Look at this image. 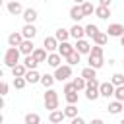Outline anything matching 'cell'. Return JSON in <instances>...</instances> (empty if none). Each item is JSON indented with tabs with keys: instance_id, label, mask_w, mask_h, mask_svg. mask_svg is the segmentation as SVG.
<instances>
[{
	"instance_id": "cell-24",
	"label": "cell",
	"mask_w": 124,
	"mask_h": 124,
	"mask_svg": "<svg viewBox=\"0 0 124 124\" xmlns=\"http://www.w3.org/2000/svg\"><path fill=\"white\" fill-rule=\"evenodd\" d=\"M122 110H124V105H122L120 101H116V99H114V101H110V103H108V112H110V114H120Z\"/></svg>"
},
{
	"instance_id": "cell-7",
	"label": "cell",
	"mask_w": 124,
	"mask_h": 124,
	"mask_svg": "<svg viewBox=\"0 0 124 124\" xmlns=\"http://www.w3.org/2000/svg\"><path fill=\"white\" fill-rule=\"evenodd\" d=\"M105 33H107L108 37H122V35H124V25H122V23H110Z\"/></svg>"
},
{
	"instance_id": "cell-5",
	"label": "cell",
	"mask_w": 124,
	"mask_h": 124,
	"mask_svg": "<svg viewBox=\"0 0 124 124\" xmlns=\"http://www.w3.org/2000/svg\"><path fill=\"white\" fill-rule=\"evenodd\" d=\"M72 78V66L70 64H62L58 68H54V79L56 81H68Z\"/></svg>"
},
{
	"instance_id": "cell-47",
	"label": "cell",
	"mask_w": 124,
	"mask_h": 124,
	"mask_svg": "<svg viewBox=\"0 0 124 124\" xmlns=\"http://www.w3.org/2000/svg\"><path fill=\"white\" fill-rule=\"evenodd\" d=\"M2 78H4V72H2V68H0V79H2Z\"/></svg>"
},
{
	"instance_id": "cell-31",
	"label": "cell",
	"mask_w": 124,
	"mask_h": 124,
	"mask_svg": "<svg viewBox=\"0 0 124 124\" xmlns=\"http://www.w3.org/2000/svg\"><path fill=\"white\" fill-rule=\"evenodd\" d=\"M79 6H81V10H83V16H85V17H87V16H93L95 6H93L89 0H85V2H83V4H79Z\"/></svg>"
},
{
	"instance_id": "cell-52",
	"label": "cell",
	"mask_w": 124,
	"mask_h": 124,
	"mask_svg": "<svg viewBox=\"0 0 124 124\" xmlns=\"http://www.w3.org/2000/svg\"><path fill=\"white\" fill-rule=\"evenodd\" d=\"M122 105H124V103H122Z\"/></svg>"
},
{
	"instance_id": "cell-2",
	"label": "cell",
	"mask_w": 124,
	"mask_h": 124,
	"mask_svg": "<svg viewBox=\"0 0 124 124\" xmlns=\"http://www.w3.org/2000/svg\"><path fill=\"white\" fill-rule=\"evenodd\" d=\"M45 108L50 112V110H56L58 108V103H60V99H58V91H54L52 87H48L46 89V93H45Z\"/></svg>"
},
{
	"instance_id": "cell-50",
	"label": "cell",
	"mask_w": 124,
	"mask_h": 124,
	"mask_svg": "<svg viewBox=\"0 0 124 124\" xmlns=\"http://www.w3.org/2000/svg\"><path fill=\"white\" fill-rule=\"evenodd\" d=\"M2 4H4V0H0V8H2Z\"/></svg>"
},
{
	"instance_id": "cell-45",
	"label": "cell",
	"mask_w": 124,
	"mask_h": 124,
	"mask_svg": "<svg viewBox=\"0 0 124 124\" xmlns=\"http://www.w3.org/2000/svg\"><path fill=\"white\" fill-rule=\"evenodd\" d=\"M118 39H120V45L124 46V35H122V37H118Z\"/></svg>"
},
{
	"instance_id": "cell-10",
	"label": "cell",
	"mask_w": 124,
	"mask_h": 124,
	"mask_svg": "<svg viewBox=\"0 0 124 124\" xmlns=\"http://www.w3.org/2000/svg\"><path fill=\"white\" fill-rule=\"evenodd\" d=\"M17 48H19V52H21L23 56H27V54H33V50H35L33 39H23V41H21V45H19Z\"/></svg>"
},
{
	"instance_id": "cell-15",
	"label": "cell",
	"mask_w": 124,
	"mask_h": 124,
	"mask_svg": "<svg viewBox=\"0 0 124 124\" xmlns=\"http://www.w3.org/2000/svg\"><path fill=\"white\" fill-rule=\"evenodd\" d=\"M62 56L58 54V52H48V56H46V64L50 66V68H58V66H62Z\"/></svg>"
},
{
	"instance_id": "cell-23",
	"label": "cell",
	"mask_w": 124,
	"mask_h": 124,
	"mask_svg": "<svg viewBox=\"0 0 124 124\" xmlns=\"http://www.w3.org/2000/svg\"><path fill=\"white\" fill-rule=\"evenodd\" d=\"M54 74H43L41 76V85L45 87V89H48V87H52L54 85Z\"/></svg>"
},
{
	"instance_id": "cell-53",
	"label": "cell",
	"mask_w": 124,
	"mask_h": 124,
	"mask_svg": "<svg viewBox=\"0 0 124 124\" xmlns=\"http://www.w3.org/2000/svg\"><path fill=\"white\" fill-rule=\"evenodd\" d=\"M41 124H43V122H41Z\"/></svg>"
},
{
	"instance_id": "cell-1",
	"label": "cell",
	"mask_w": 124,
	"mask_h": 124,
	"mask_svg": "<svg viewBox=\"0 0 124 124\" xmlns=\"http://www.w3.org/2000/svg\"><path fill=\"white\" fill-rule=\"evenodd\" d=\"M103 64H105V62H103V46L93 45V46H91V52L87 54V66L99 70V68H103Z\"/></svg>"
},
{
	"instance_id": "cell-35",
	"label": "cell",
	"mask_w": 124,
	"mask_h": 124,
	"mask_svg": "<svg viewBox=\"0 0 124 124\" xmlns=\"http://www.w3.org/2000/svg\"><path fill=\"white\" fill-rule=\"evenodd\" d=\"M99 31H101V29H99L95 23H89V25H85V35H87L89 39H93V37H95Z\"/></svg>"
},
{
	"instance_id": "cell-32",
	"label": "cell",
	"mask_w": 124,
	"mask_h": 124,
	"mask_svg": "<svg viewBox=\"0 0 124 124\" xmlns=\"http://www.w3.org/2000/svg\"><path fill=\"white\" fill-rule=\"evenodd\" d=\"M72 83H74V87H76L78 91H85V85H87V79L79 76V78H74V81H72Z\"/></svg>"
},
{
	"instance_id": "cell-8",
	"label": "cell",
	"mask_w": 124,
	"mask_h": 124,
	"mask_svg": "<svg viewBox=\"0 0 124 124\" xmlns=\"http://www.w3.org/2000/svg\"><path fill=\"white\" fill-rule=\"evenodd\" d=\"M6 8H8V12H10V16H21L23 14V6L17 2V0H10L8 4H6Z\"/></svg>"
},
{
	"instance_id": "cell-4",
	"label": "cell",
	"mask_w": 124,
	"mask_h": 124,
	"mask_svg": "<svg viewBox=\"0 0 124 124\" xmlns=\"http://www.w3.org/2000/svg\"><path fill=\"white\" fill-rule=\"evenodd\" d=\"M99 85H101V81H99L97 78L91 79V81H87V85H85V97H87L89 101H95V99L101 97V93H99Z\"/></svg>"
},
{
	"instance_id": "cell-18",
	"label": "cell",
	"mask_w": 124,
	"mask_h": 124,
	"mask_svg": "<svg viewBox=\"0 0 124 124\" xmlns=\"http://www.w3.org/2000/svg\"><path fill=\"white\" fill-rule=\"evenodd\" d=\"M21 41H23L21 31H14V33H10V35H8V45H10V46H19V45H21Z\"/></svg>"
},
{
	"instance_id": "cell-40",
	"label": "cell",
	"mask_w": 124,
	"mask_h": 124,
	"mask_svg": "<svg viewBox=\"0 0 124 124\" xmlns=\"http://www.w3.org/2000/svg\"><path fill=\"white\" fill-rule=\"evenodd\" d=\"M8 89H10V85L0 79V95H8Z\"/></svg>"
},
{
	"instance_id": "cell-11",
	"label": "cell",
	"mask_w": 124,
	"mask_h": 124,
	"mask_svg": "<svg viewBox=\"0 0 124 124\" xmlns=\"http://www.w3.org/2000/svg\"><path fill=\"white\" fill-rule=\"evenodd\" d=\"M21 17H23V21H25V23H35V21H37V17H39V14H37V10H35V8H25V10H23V14H21Z\"/></svg>"
},
{
	"instance_id": "cell-13",
	"label": "cell",
	"mask_w": 124,
	"mask_h": 124,
	"mask_svg": "<svg viewBox=\"0 0 124 124\" xmlns=\"http://www.w3.org/2000/svg\"><path fill=\"white\" fill-rule=\"evenodd\" d=\"M70 17H72L76 23H79V21L85 17V16H83V10H81V6H79V4H74V6L70 8Z\"/></svg>"
},
{
	"instance_id": "cell-37",
	"label": "cell",
	"mask_w": 124,
	"mask_h": 124,
	"mask_svg": "<svg viewBox=\"0 0 124 124\" xmlns=\"http://www.w3.org/2000/svg\"><path fill=\"white\" fill-rule=\"evenodd\" d=\"M110 83H112L114 87H118V85H124V74H120V72L112 74V78H110Z\"/></svg>"
},
{
	"instance_id": "cell-38",
	"label": "cell",
	"mask_w": 124,
	"mask_h": 124,
	"mask_svg": "<svg viewBox=\"0 0 124 124\" xmlns=\"http://www.w3.org/2000/svg\"><path fill=\"white\" fill-rule=\"evenodd\" d=\"M114 99H116V101H120V103H124V85L114 87Z\"/></svg>"
},
{
	"instance_id": "cell-25",
	"label": "cell",
	"mask_w": 124,
	"mask_h": 124,
	"mask_svg": "<svg viewBox=\"0 0 124 124\" xmlns=\"http://www.w3.org/2000/svg\"><path fill=\"white\" fill-rule=\"evenodd\" d=\"M107 41H108V35H107L105 31H99V33L93 37V45H99V46H105Z\"/></svg>"
},
{
	"instance_id": "cell-44",
	"label": "cell",
	"mask_w": 124,
	"mask_h": 124,
	"mask_svg": "<svg viewBox=\"0 0 124 124\" xmlns=\"http://www.w3.org/2000/svg\"><path fill=\"white\" fill-rule=\"evenodd\" d=\"M4 105H6L4 103V95H0V108H4Z\"/></svg>"
},
{
	"instance_id": "cell-14",
	"label": "cell",
	"mask_w": 124,
	"mask_h": 124,
	"mask_svg": "<svg viewBox=\"0 0 124 124\" xmlns=\"http://www.w3.org/2000/svg\"><path fill=\"white\" fill-rule=\"evenodd\" d=\"M74 48H76L79 54H89V52H91V45H89L85 39H78L76 45H74Z\"/></svg>"
},
{
	"instance_id": "cell-29",
	"label": "cell",
	"mask_w": 124,
	"mask_h": 124,
	"mask_svg": "<svg viewBox=\"0 0 124 124\" xmlns=\"http://www.w3.org/2000/svg\"><path fill=\"white\" fill-rule=\"evenodd\" d=\"M79 58H81V54H79L78 50H74V52H72V54H68L64 60H66V64H70V66H76V64L79 62Z\"/></svg>"
},
{
	"instance_id": "cell-33",
	"label": "cell",
	"mask_w": 124,
	"mask_h": 124,
	"mask_svg": "<svg viewBox=\"0 0 124 124\" xmlns=\"http://www.w3.org/2000/svg\"><path fill=\"white\" fill-rule=\"evenodd\" d=\"M64 116L70 118V120L76 118V116H78V107H76V105H68V107L64 108Z\"/></svg>"
},
{
	"instance_id": "cell-26",
	"label": "cell",
	"mask_w": 124,
	"mask_h": 124,
	"mask_svg": "<svg viewBox=\"0 0 124 124\" xmlns=\"http://www.w3.org/2000/svg\"><path fill=\"white\" fill-rule=\"evenodd\" d=\"M31 56H33V58H35V60L41 64V62H46V56H48V52H46L45 48H35Z\"/></svg>"
},
{
	"instance_id": "cell-48",
	"label": "cell",
	"mask_w": 124,
	"mask_h": 124,
	"mask_svg": "<svg viewBox=\"0 0 124 124\" xmlns=\"http://www.w3.org/2000/svg\"><path fill=\"white\" fill-rule=\"evenodd\" d=\"M2 122H4V116H2V112H0V124H2Z\"/></svg>"
},
{
	"instance_id": "cell-46",
	"label": "cell",
	"mask_w": 124,
	"mask_h": 124,
	"mask_svg": "<svg viewBox=\"0 0 124 124\" xmlns=\"http://www.w3.org/2000/svg\"><path fill=\"white\" fill-rule=\"evenodd\" d=\"M74 2H76V4H83L85 0H74Z\"/></svg>"
},
{
	"instance_id": "cell-51",
	"label": "cell",
	"mask_w": 124,
	"mask_h": 124,
	"mask_svg": "<svg viewBox=\"0 0 124 124\" xmlns=\"http://www.w3.org/2000/svg\"><path fill=\"white\" fill-rule=\"evenodd\" d=\"M122 64H124V60H122Z\"/></svg>"
},
{
	"instance_id": "cell-49",
	"label": "cell",
	"mask_w": 124,
	"mask_h": 124,
	"mask_svg": "<svg viewBox=\"0 0 124 124\" xmlns=\"http://www.w3.org/2000/svg\"><path fill=\"white\" fill-rule=\"evenodd\" d=\"M118 124H124V118H122V120H120V122H118Z\"/></svg>"
},
{
	"instance_id": "cell-19",
	"label": "cell",
	"mask_w": 124,
	"mask_h": 124,
	"mask_svg": "<svg viewBox=\"0 0 124 124\" xmlns=\"http://www.w3.org/2000/svg\"><path fill=\"white\" fill-rule=\"evenodd\" d=\"M66 116H64V110H50V114H48V122L50 124H60L62 120H64Z\"/></svg>"
},
{
	"instance_id": "cell-12",
	"label": "cell",
	"mask_w": 124,
	"mask_h": 124,
	"mask_svg": "<svg viewBox=\"0 0 124 124\" xmlns=\"http://www.w3.org/2000/svg\"><path fill=\"white\" fill-rule=\"evenodd\" d=\"M74 50H76V48H74V45H70L68 41H62V43H58V50H56V52H58L62 58H66V56H68V54H72Z\"/></svg>"
},
{
	"instance_id": "cell-28",
	"label": "cell",
	"mask_w": 124,
	"mask_h": 124,
	"mask_svg": "<svg viewBox=\"0 0 124 124\" xmlns=\"http://www.w3.org/2000/svg\"><path fill=\"white\" fill-rule=\"evenodd\" d=\"M54 37H56V41H58V43H62V41H68V39H70V29H64V27H60V29H56Z\"/></svg>"
},
{
	"instance_id": "cell-42",
	"label": "cell",
	"mask_w": 124,
	"mask_h": 124,
	"mask_svg": "<svg viewBox=\"0 0 124 124\" xmlns=\"http://www.w3.org/2000/svg\"><path fill=\"white\" fill-rule=\"evenodd\" d=\"M110 4H112V0H99V6H107V8H110Z\"/></svg>"
},
{
	"instance_id": "cell-34",
	"label": "cell",
	"mask_w": 124,
	"mask_h": 124,
	"mask_svg": "<svg viewBox=\"0 0 124 124\" xmlns=\"http://www.w3.org/2000/svg\"><path fill=\"white\" fill-rule=\"evenodd\" d=\"M25 124H41V116L37 112H27L25 114Z\"/></svg>"
},
{
	"instance_id": "cell-9",
	"label": "cell",
	"mask_w": 124,
	"mask_h": 124,
	"mask_svg": "<svg viewBox=\"0 0 124 124\" xmlns=\"http://www.w3.org/2000/svg\"><path fill=\"white\" fill-rule=\"evenodd\" d=\"M43 48H45L46 52H56V50H58V41H56V37H45V39H43Z\"/></svg>"
},
{
	"instance_id": "cell-22",
	"label": "cell",
	"mask_w": 124,
	"mask_h": 124,
	"mask_svg": "<svg viewBox=\"0 0 124 124\" xmlns=\"http://www.w3.org/2000/svg\"><path fill=\"white\" fill-rule=\"evenodd\" d=\"M25 81H27V83H41V74H39L37 70H27Z\"/></svg>"
},
{
	"instance_id": "cell-21",
	"label": "cell",
	"mask_w": 124,
	"mask_h": 124,
	"mask_svg": "<svg viewBox=\"0 0 124 124\" xmlns=\"http://www.w3.org/2000/svg\"><path fill=\"white\" fill-rule=\"evenodd\" d=\"M25 74H27V68H25L23 62H19V64H16L12 68V76L14 78H25Z\"/></svg>"
},
{
	"instance_id": "cell-20",
	"label": "cell",
	"mask_w": 124,
	"mask_h": 124,
	"mask_svg": "<svg viewBox=\"0 0 124 124\" xmlns=\"http://www.w3.org/2000/svg\"><path fill=\"white\" fill-rule=\"evenodd\" d=\"M95 16L99 19H108L110 17V8H107V6H95Z\"/></svg>"
},
{
	"instance_id": "cell-27",
	"label": "cell",
	"mask_w": 124,
	"mask_h": 124,
	"mask_svg": "<svg viewBox=\"0 0 124 124\" xmlns=\"http://www.w3.org/2000/svg\"><path fill=\"white\" fill-rule=\"evenodd\" d=\"M81 78H85L87 81H91V79H95L97 78V70L95 68H91V66H87V68H83L81 70V74H79Z\"/></svg>"
},
{
	"instance_id": "cell-41",
	"label": "cell",
	"mask_w": 124,
	"mask_h": 124,
	"mask_svg": "<svg viewBox=\"0 0 124 124\" xmlns=\"http://www.w3.org/2000/svg\"><path fill=\"white\" fill-rule=\"evenodd\" d=\"M70 124H85V120L81 118V116H76V118H72V122Z\"/></svg>"
},
{
	"instance_id": "cell-36",
	"label": "cell",
	"mask_w": 124,
	"mask_h": 124,
	"mask_svg": "<svg viewBox=\"0 0 124 124\" xmlns=\"http://www.w3.org/2000/svg\"><path fill=\"white\" fill-rule=\"evenodd\" d=\"M64 97H66V103H68V105H76V103H78V91H76V89L64 93Z\"/></svg>"
},
{
	"instance_id": "cell-43",
	"label": "cell",
	"mask_w": 124,
	"mask_h": 124,
	"mask_svg": "<svg viewBox=\"0 0 124 124\" xmlns=\"http://www.w3.org/2000/svg\"><path fill=\"white\" fill-rule=\"evenodd\" d=\"M89 124H105V122H103V120H101V118H93V120H91V122H89Z\"/></svg>"
},
{
	"instance_id": "cell-6",
	"label": "cell",
	"mask_w": 124,
	"mask_h": 124,
	"mask_svg": "<svg viewBox=\"0 0 124 124\" xmlns=\"http://www.w3.org/2000/svg\"><path fill=\"white\" fill-rule=\"evenodd\" d=\"M99 93H101V97H105V99L114 97V85H112L110 81H103V83L99 85Z\"/></svg>"
},
{
	"instance_id": "cell-39",
	"label": "cell",
	"mask_w": 124,
	"mask_h": 124,
	"mask_svg": "<svg viewBox=\"0 0 124 124\" xmlns=\"http://www.w3.org/2000/svg\"><path fill=\"white\" fill-rule=\"evenodd\" d=\"M25 85H27L25 78H14V87H16V89H23Z\"/></svg>"
},
{
	"instance_id": "cell-3",
	"label": "cell",
	"mask_w": 124,
	"mask_h": 124,
	"mask_svg": "<svg viewBox=\"0 0 124 124\" xmlns=\"http://www.w3.org/2000/svg\"><path fill=\"white\" fill-rule=\"evenodd\" d=\"M19 58H21L19 48H17V46H10V48L6 50V54H4V64H6L8 68H14L16 64H19Z\"/></svg>"
},
{
	"instance_id": "cell-30",
	"label": "cell",
	"mask_w": 124,
	"mask_h": 124,
	"mask_svg": "<svg viewBox=\"0 0 124 124\" xmlns=\"http://www.w3.org/2000/svg\"><path fill=\"white\" fill-rule=\"evenodd\" d=\"M23 64H25V68H27V70H37V66H39V62H37L31 54H27V56L23 58Z\"/></svg>"
},
{
	"instance_id": "cell-17",
	"label": "cell",
	"mask_w": 124,
	"mask_h": 124,
	"mask_svg": "<svg viewBox=\"0 0 124 124\" xmlns=\"http://www.w3.org/2000/svg\"><path fill=\"white\" fill-rule=\"evenodd\" d=\"M83 35H85V27H81L79 23H74L70 29V37L78 41V39H83Z\"/></svg>"
},
{
	"instance_id": "cell-16",
	"label": "cell",
	"mask_w": 124,
	"mask_h": 124,
	"mask_svg": "<svg viewBox=\"0 0 124 124\" xmlns=\"http://www.w3.org/2000/svg\"><path fill=\"white\" fill-rule=\"evenodd\" d=\"M21 35H23V39H35V35H37V27H35L33 23H25L23 29H21Z\"/></svg>"
}]
</instances>
